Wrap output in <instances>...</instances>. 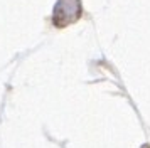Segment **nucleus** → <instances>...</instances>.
Returning a JSON list of instances; mask_svg holds the SVG:
<instances>
[{
    "instance_id": "1",
    "label": "nucleus",
    "mask_w": 150,
    "mask_h": 148,
    "mask_svg": "<svg viewBox=\"0 0 150 148\" xmlns=\"http://www.w3.org/2000/svg\"><path fill=\"white\" fill-rule=\"evenodd\" d=\"M81 17V2L79 0H57L52 12V22L57 27L69 25Z\"/></svg>"
}]
</instances>
